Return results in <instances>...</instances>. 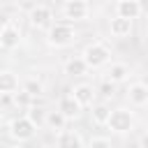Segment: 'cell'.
<instances>
[{"mask_svg":"<svg viewBox=\"0 0 148 148\" xmlns=\"http://www.w3.org/2000/svg\"><path fill=\"white\" fill-rule=\"evenodd\" d=\"M81 104L72 97V95H65V97H60V102H58V111L67 118V120H74V118H79L81 116Z\"/></svg>","mask_w":148,"mask_h":148,"instance_id":"cell-11","label":"cell"},{"mask_svg":"<svg viewBox=\"0 0 148 148\" xmlns=\"http://www.w3.org/2000/svg\"><path fill=\"white\" fill-rule=\"evenodd\" d=\"M95 95H97V90H95L90 83H79V86H74V90H72V97H74L81 106H92V104H95Z\"/></svg>","mask_w":148,"mask_h":148,"instance_id":"cell-10","label":"cell"},{"mask_svg":"<svg viewBox=\"0 0 148 148\" xmlns=\"http://www.w3.org/2000/svg\"><path fill=\"white\" fill-rule=\"evenodd\" d=\"M65 125H67V118H65L58 109H56V111H46V125H44V127H49V130H53V132H62Z\"/></svg>","mask_w":148,"mask_h":148,"instance_id":"cell-17","label":"cell"},{"mask_svg":"<svg viewBox=\"0 0 148 148\" xmlns=\"http://www.w3.org/2000/svg\"><path fill=\"white\" fill-rule=\"evenodd\" d=\"M25 116H28V120H30L35 127H44V125H46V109H42V106H35V104H32Z\"/></svg>","mask_w":148,"mask_h":148,"instance_id":"cell-19","label":"cell"},{"mask_svg":"<svg viewBox=\"0 0 148 148\" xmlns=\"http://www.w3.org/2000/svg\"><path fill=\"white\" fill-rule=\"evenodd\" d=\"M12 97H14V104H16V106H28V109L32 106V99H35V97H30V95L23 92V90H21V92H14Z\"/></svg>","mask_w":148,"mask_h":148,"instance_id":"cell-21","label":"cell"},{"mask_svg":"<svg viewBox=\"0 0 148 148\" xmlns=\"http://www.w3.org/2000/svg\"><path fill=\"white\" fill-rule=\"evenodd\" d=\"M88 2L86 0H67L65 7H62V14L69 18V21H86L88 18Z\"/></svg>","mask_w":148,"mask_h":148,"instance_id":"cell-7","label":"cell"},{"mask_svg":"<svg viewBox=\"0 0 148 148\" xmlns=\"http://www.w3.org/2000/svg\"><path fill=\"white\" fill-rule=\"evenodd\" d=\"M130 74H132L130 65H125V62H111V65L106 67V72H104V79H106V81H111V83L116 86V83L127 81V79H130Z\"/></svg>","mask_w":148,"mask_h":148,"instance_id":"cell-9","label":"cell"},{"mask_svg":"<svg viewBox=\"0 0 148 148\" xmlns=\"http://www.w3.org/2000/svg\"><path fill=\"white\" fill-rule=\"evenodd\" d=\"M106 127H109L113 134H127V132L134 127V111H130L127 106L111 109V116H109V120H106Z\"/></svg>","mask_w":148,"mask_h":148,"instance_id":"cell-3","label":"cell"},{"mask_svg":"<svg viewBox=\"0 0 148 148\" xmlns=\"http://www.w3.org/2000/svg\"><path fill=\"white\" fill-rule=\"evenodd\" d=\"M92 123L95 125H106V120H109V116H111V106L109 104H104V102H99V104H92Z\"/></svg>","mask_w":148,"mask_h":148,"instance_id":"cell-18","label":"cell"},{"mask_svg":"<svg viewBox=\"0 0 148 148\" xmlns=\"http://www.w3.org/2000/svg\"><path fill=\"white\" fill-rule=\"evenodd\" d=\"M21 90H23V92H28L30 97H39V95H44V83H42V81H37V79H25Z\"/></svg>","mask_w":148,"mask_h":148,"instance_id":"cell-20","label":"cell"},{"mask_svg":"<svg viewBox=\"0 0 148 148\" xmlns=\"http://www.w3.org/2000/svg\"><path fill=\"white\" fill-rule=\"evenodd\" d=\"M62 72H65L67 76H83V74L88 72V65L83 62L81 56H74V58H67V60H65Z\"/></svg>","mask_w":148,"mask_h":148,"instance_id":"cell-16","label":"cell"},{"mask_svg":"<svg viewBox=\"0 0 148 148\" xmlns=\"http://www.w3.org/2000/svg\"><path fill=\"white\" fill-rule=\"evenodd\" d=\"M81 58H83V62L88 65V69H99V67H104V65L111 62V51H109V46L102 44V42H90V44L83 49Z\"/></svg>","mask_w":148,"mask_h":148,"instance_id":"cell-1","label":"cell"},{"mask_svg":"<svg viewBox=\"0 0 148 148\" xmlns=\"http://www.w3.org/2000/svg\"><path fill=\"white\" fill-rule=\"evenodd\" d=\"M12 148H23V146H21V143H16V146H12Z\"/></svg>","mask_w":148,"mask_h":148,"instance_id":"cell-25","label":"cell"},{"mask_svg":"<svg viewBox=\"0 0 148 148\" xmlns=\"http://www.w3.org/2000/svg\"><path fill=\"white\" fill-rule=\"evenodd\" d=\"M46 42L53 49H65V46L76 42V30L69 23H53L46 30Z\"/></svg>","mask_w":148,"mask_h":148,"instance_id":"cell-2","label":"cell"},{"mask_svg":"<svg viewBox=\"0 0 148 148\" xmlns=\"http://www.w3.org/2000/svg\"><path fill=\"white\" fill-rule=\"evenodd\" d=\"M28 21H30V25H32L35 30H49V28L53 25V12H51V7H46V5H37V7L30 9Z\"/></svg>","mask_w":148,"mask_h":148,"instance_id":"cell-5","label":"cell"},{"mask_svg":"<svg viewBox=\"0 0 148 148\" xmlns=\"http://www.w3.org/2000/svg\"><path fill=\"white\" fill-rule=\"evenodd\" d=\"M127 99L132 106H146L148 104V86L146 83H130Z\"/></svg>","mask_w":148,"mask_h":148,"instance_id":"cell-12","label":"cell"},{"mask_svg":"<svg viewBox=\"0 0 148 148\" xmlns=\"http://www.w3.org/2000/svg\"><path fill=\"white\" fill-rule=\"evenodd\" d=\"M139 148H148V132H143L139 136Z\"/></svg>","mask_w":148,"mask_h":148,"instance_id":"cell-24","label":"cell"},{"mask_svg":"<svg viewBox=\"0 0 148 148\" xmlns=\"http://www.w3.org/2000/svg\"><path fill=\"white\" fill-rule=\"evenodd\" d=\"M18 92V76L9 69L0 72V95H14Z\"/></svg>","mask_w":148,"mask_h":148,"instance_id":"cell-14","label":"cell"},{"mask_svg":"<svg viewBox=\"0 0 148 148\" xmlns=\"http://www.w3.org/2000/svg\"><path fill=\"white\" fill-rule=\"evenodd\" d=\"M88 148H111V141L106 136H92L90 143H88Z\"/></svg>","mask_w":148,"mask_h":148,"instance_id":"cell-22","label":"cell"},{"mask_svg":"<svg viewBox=\"0 0 148 148\" xmlns=\"http://www.w3.org/2000/svg\"><path fill=\"white\" fill-rule=\"evenodd\" d=\"M35 125L28 120V116H18V118H14L12 123H9V136L14 139V141H30L32 136H35Z\"/></svg>","mask_w":148,"mask_h":148,"instance_id":"cell-4","label":"cell"},{"mask_svg":"<svg viewBox=\"0 0 148 148\" xmlns=\"http://www.w3.org/2000/svg\"><path fill=\"white\" fill-rule=\"evenodd\" d=\"M21 39H23V35H21V28H18L16 23H12V21L2 23V30H0V46H2L5 51L16 49V46L21 44Z\"/></svg>","mask_w":148,"mask_h":148,"instance_id":"cell-6","label":"cell"},{"mask_svg":"<svg viewBox=\"0 0 148 148\" xmlns=\"http://www.w3.org/2000/svg\"><path fill=\"white\" fill-rule=\"evenodd\" d=\"M0 30H2V23H0Z\"/></svg>","mask_w":148,"mask_h":148,"instance_id":"cell-26","label":"cell"},{"mask_svg":"<svg viewBox=\"0 0 148 148\" xmlns=\"http://www.w3.org/2000/svg\"><path fill=\"white\" fill-rule=\"evenodd\" d=\"M132 21H127V18H120V16H113L111 21H109V32L113 35V37H130L132 35Z\"/></svg>","mask_w":148,"mask_h":148,"instance_id":"cell-15","label":"cell"},{"mask_svg":"<svg viewBox=\"0 0 148 148\" xmlns=\"http://www.w3.org/2000/svg\"><path fill=\"white\" fill-rule=\"evenodd\" d=\"M113 90H116V86H113L111 81H106V79H104V81L99 83V92H102L104 97H111V95H113Z\"/></svg>","mask_w":148,"mask_h":148,"instance_id":"cell-23","label":"cell"},{"mask_svg":"<svg viewBox=\"0 0 148 148\" xmlns=\"http://www.w3.org/2000/svg\"><path fill=\"white\" fill-rule=\"evenodd\" d=\"M56 146H58V148H83V141H81V134H79V132H74V130H62V132H58Z\"/></svg>","mask_w":148,"mask_h":148,"instance_id":"cell-13","label":"cell"},{"mask_svg":"<svg viewBox=\"0 0 148 148\" xmlns=\"http://www.w3.org/2000/svg\"><path fill=\"white\" fill-rule=\"evenodd\" d=\"M141 12H143V7L139 0H118L116 2V16H120V18L134 21L141 16Z\"/></svg>","mask_w":148,"mask_h":148,"instance_id":"cell-8","label":"cell"}]
</instances>
